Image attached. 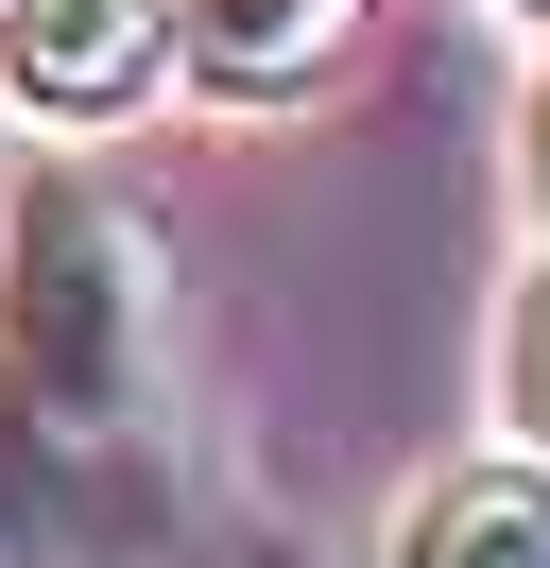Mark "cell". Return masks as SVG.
Masks as SVG:
<instances>
[{
    "instance_id": "obj_1",
    "label": "cell",
    "mask_w": 550,
    "mask_h": 568,
    "mask_svg": "<svg viewBox=\"0 0 550 568\" xmlns=\"http://www.w3.org/2000/svg\"><path fill=\"white\" fill-rule=\"evenodd\" d=\"M138 362H155V276H138V224L103 190L34 173L0 224V379L52 396L86 430H138Z\"/></svg>"
},
{
    "instance_id": "obj_2",
    "label": "cell",
    "mask_w": 550,
    "mask_h": 568,
    "mask_svg": "<svg viewBox=\"0 0 550 568\" xmlns=\"http://www.w3.org/2000/svg\"><path fill=\"white\" fill-rule=\"evenodd\" d=\"M0 551H155V483L121 430L0 379Z\"/></svg>"
},
{
    "instance_id": "obj_3",
    "label": "cell",
    "mask_w": 550,
    "mask_h": 568,
    "mask_svg": "<svg viewBox=\"0 0 550 568\" xmlns=\"http://www.w3.org/2000/svg\"><path fill=\"white\" fill-rule=\"evenodd\" d=\"M155 0H0V104L34 121H121L155 87Z\"/></svg>"
},
{
    "instance_id": "obj_4",
    "label": "cell",
    "mask_w": 550,
    "mask_h": 568,
    "mask_svg": "<svg viewBox=\"0 0 550 568\" xmlns=\"http://www.w3.org/2000/svg\"><path fill=\"white\" fill-rule=\"evenodd\" d=\"M396 568H550V448H481L447 483H412Z\"/></svg>"
},
{
    "instance_id": "obj_5",
    "label": "cell",
    "mask_w": 550,
    "mask_h": 568,
    "mask_svg": "<svg viewBox=\"0 0 550 568\" xmlns=\"http://www.w3.org/2000/svg\"><path fill=\"white\" fill-rule=\"evenodd\" d=\"M344 18L361 0H172V36H190L206 87H309L344 52Z\"/></svg>"
},
{
    "instance_id": "obj_6",
    "label": "cell",
    "mask_w": 550,
    "mask_h": 568,
    "mask_svg": "<svg viewBox=\"0 0 550 568\" xmlns=\"http://www.w3.org/2000/svg\"><path fill=\"white\" fill-rule=\"evenodd\" d=\"M516 414H533V448H550V276H533V311H516Z\"/></svg>"
}]
</instances>
